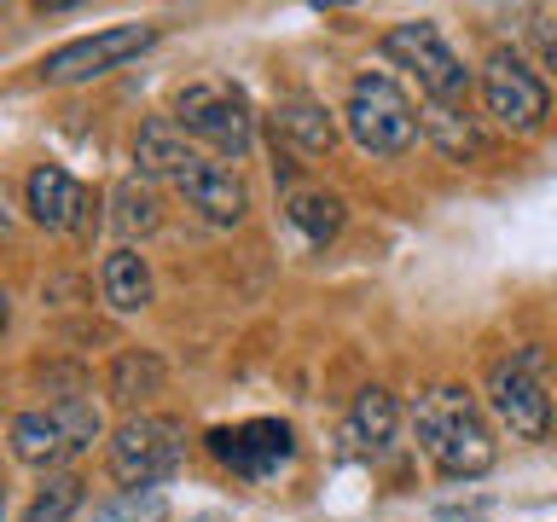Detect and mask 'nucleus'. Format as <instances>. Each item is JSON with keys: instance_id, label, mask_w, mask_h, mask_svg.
Listing matches in <instances>:
<instances>
[{"instance_id": "nucleus-10", "label": "nucleus", "mask_w": 557, "mask_h": 522, "mask_svg": "<svg viewBox=\"0 0 557 522\" xmlns=\"http://www.w3.org/2000/svg\"><path fill=\"white\" fill-rule=\"evenodd\" d=\"M209 452L238 470V476H273L278 464L296 452V435L290 424H278V418H250V424H233V430H209Z\"/></svg>"}, {"instance_id": "nucleus-21", "label": "nucleus", "mask_w": 557, "mask_h": 522, "mask_svg": "<svg viewBox=\"0 0 557 522\" xmlns=\"http://www.w3.org/2000/svg\"><path fill=\"white\" fill-rule=\"evenodd\" d=\"M111 203H116V226L128 238H146V233H157L163 226V209H157V198L139 181H122L116 191H111Z\"/></svg>"}, {"instance_id": "nucleus-6", "label": "nucleus", "mask_w": 557, "mask_h": 522, "mask_svg": "<svg viewBox=\"0 0 557 522\" xmlns=\"http://www.w3.org/2000/svg\"><path fill=\"white\" fill-rule=\"evenodd\" d=\"M540 372H546V348L534 343L494 360V372H487V407L517 442H546L552 430V395L540 383Z\"/></svg>"}, {"instance_id": "nucleus-16", "label": "nucleus", "mask_w": 557, "mask_h": 522, "mask_svg": "<svg viewBox=\"0 0 557 522\" xmlns=\"http://www.w3.org/2000/svg\"><path fill=\"white\" fill-rule=\"evenodd\" d=\"M395 424H400L395 395H389V389H360L355 412H348V442H360L366 452H389Z\"/></svg>"}, {"instance_id": "nucleus-12", "label": "nucleus", "mask_w": 557, "mask_h": 522, "mask_svg": "<svg viewBox=\"0 0 557 522\" xmlns=\"http://www.w3.org/2000/svg\"><path fill=\"white\" fill-rule=\"evenodd\" d=\"M87 209V186L76 174H64L59 163H41L29 174V215L47 226V233H76Z\"/></svg>"}, {"instance_id": "nucleus-5", "label": "nucleus", "mask_w": 557, "mask_h": 522, "mask_svg": "<svg viewBox=\"0 0 557 522\" xmlns=\"http://www.w3.org/2000/svg\"><path fill=\"white\" fill-rule=\"evenodd\" d=\"M174 122H181L186 134H198L221 163H244L250 146H256L250 104H244V94H238V87H226V82H191V87H181V99H174Z\"/></svg>"}, {"instance_id": "nucleus-4", "label": "nucleus", "mask_w": 557, "mask_h": 522, "mask_svg": "<svg viewBox=\"0 0 557 522\" xmlns=\"http://www.w3.org/2000/svg\"><path fill=\"white\" fill-rule=\"evenodd\" d=\"M343 116H348L355 146L372 151V157H400V151L418 146V111H412V99L400 94V82L383 76V70H366V76H355Z\"/></svg>"}, {"instance_id": "nucleus-3", "label": "nucleus", "mask_w": 557, "mask_h": 522, "mask_svg": "<svg viewBox=\"0 0 557 522\" xmlns=\"http://www.w3.org/2000/svg\"><path fill=\"white\" fill-rule=\"evenodd\" d=\"M383 59L412 70L418 87H424V104H447V111H465L470 94H476V76L465 70V59L442 41V29L430 17H412V24H395L383 35Z\"/></svg>"}, {"instance_id": "nucleus-15", "label": "nucleus", "mask_w": 557, "mask_h": 522, "mask_svg": "<svg viewBox=\"0 0 557 522\" xmlns=\"http://www.w3.org/2000/svg\"><path fill=\"white\" fill-rule=\"evenodd\" d=\"M99 290H104V302H111L116 313H139L151 302V268H146V256L134 250V244H122V250L104 256V268H99Z\"/></svg>"}, {"instance_id": "nucleus-20", "label": "nucleus", "mask_w": 557, "mask_h": 522, "mask_svg": "<svg viewBox=\"0 0 557 522\" xmlns=\"http://www.w3.org/2000/svg\"><path fill=\"white\" fill-rule=\"evenodd\" d=\"M87 522H169V499L157 487H122L116 499H104Z\"/></svg>"}, {"instance_id": "nucleus-13", "label": "nucleus", "mask_w": 557, "mask_h": 522, "mask_svg": "<svg viewBox=\"0 0 557 522\" xmlns=\"http://www.w3.org/2000/svg\"><path fill=\"white\" fill-rule=\"evenodd\" d=\"M273 134L290 139L302 157H331V146H337V122H331V111L320 99H302V94L273 111Z\"/></svg>"}, {"instance_id": "nucleus-22", "label": "nucleus", "mask_w": 557, "mask_h": 522, "mask_svg": "<svg viewBox=\"0 0 557 522\" xmlns=\"http://www.w3.org/2000/svg\"><path fill=\"white\" fill-rule=\"evenodd\" d=\"M82 511V476H47L41 494L29 499L24 522H70Z\"/></svg>"}, {"instance_id": "nucleus-23", "label": "nucleus", "mask_w": 557, "mask_h": 522, "mask_svg": "<svg viewBox=\"0 0 557 522\" xmlns=\"http://www.w3.org/2000/svg\"><path fill=\"white\" fill-rule=\"evenodd\" d=\"M534 41H540V59H546V70L557 76V17H540V24H534Z\"/></svg>"}, {"instance_id": "nucleus-18", "label": "nucleus", "mask_w": 557, "mask_h": 522, "mask_svg": "<svg viewBox=\"0 0 557 522\" xmlns=\"http://www.w3.org/2000/svg\"><path fill=\"white\" fill-rule=\"evenodd\" d=\"M285 215L308 233V244H325V238L343 233V198L337 191H290Z\"/></svg>"}, {"instance_id": "nucleus-14", "label": "nucleus", "mask_w": 557, "mask_h": 522, "mask_svg": "<svg viewBox=\"0 0 557 522\" xmlns=\"http://www.w3.org/2000/svg\"><path fill=\"white\" fill-rule=\"evenodd\" d=\"M191 151L186 146V128L174 116H151L146 128L134 134V163H139V174H163V181H174L186 163H191Z\"/></svg>"}, {"instance_id": "nucleus-1", "label": "nucleus", "mask_w": 557, "mask_h": 522, "mask_svg": "<svg viewBox=\"0 0 557 522\" xmlns=\"http://www.w3.org/2000/svg\"><path fill=\"white\" fill-rule=\"evenodd\" d=\"M412 430H418L424 459L442 470V476H453V482L482 476V470H494V459H499L482 407L470 400V389H459V383H442V389H430L424 400H418Z\"/></svg>"}, {"instance_id": "nucleus-2", "label": "nucleus", "mask_w": 557, "mask_h": 522, "mask_svg": "<svg viewBox=\"0 0 557 522\" xmlns=\"http://www.w3.org/2000/svg\"><path fill=\"white\" fill-rule=\"evenodd\" d=\"M104 435V418L87 395H64L52 400V407H35V412H17L12 418V452L17 464L29 470H52L64 459H76V452H87Z\"/></svg>"}, {"instance_id": "nucleus-19", "label": "nucleus", "mask_w": 557, "mask_h": 522, "mask_svg": "<svg viewBox=\"0 0 557 522\" xmlns=\"http://www.w3.org/2000/svg\"><path fill=\"white\" fill-rule=\"evenodd\" d=\"M424 128H430V139L453 157V163H465V157H476V151H482V139H476V128H470V116H465V111H447V104H424Z\"/></svg>"}, {"instance_id": "nucleus-7", "label": "nucleus", "mask_w": 557, "mask_h": 522, "mask_svg": "<svg viewBox=\"0 0 557 522\" xmlns=\"http://www.w3.org/2000/svg\"><path fill=\"white\" fill-rule=\"evenodd\" d=\"M186 464V430L163 412H134L111 435V476L122 487H157Z\"/></svg>"}, {"instance_id": "nucleus-25", "label": "nucleus", "mask_w": 557, "mask_h": 522, "mask_svg": "<svg viewBox=\"0 0 557 522\" xmlns=\"http://www.w3.org/2000/svg\"><path fill=\"white\" fill-rule=\"evenodd\" d=\"M0 17H7V7H0Z\"/></svg>"}, {"instance_id": "nucleus-24", "label": "nucleus", "mask_w": 557, "mask_h": 522, "mask_svg": "<svg viewBox=\"0 0 557 522\" xmlns=\"http://www.w3.org/2000/svg\"><path fill=\"white\" fill-rule=\"evenodd\" d=\"M7 320H12V302H7V290H0V331H7Z\"/></svg>"}, {"instance_id": "nucleus-8", "label": "nucleus", "mask_w": 557, "mask_h": 522, "mask_svg": "<svg viewBox=\"0 0 557 522\" xmlns=\"http://www.w3.org/2000/svg\"><path fill=\"white\" fill-rule=\"evenodd\" d=\"M482 104L505 134H534L552 111V94L511 47H494L487 64H482Z\"/></svg>"}, {"instance_id": "nucleus-11", "label": "nucleus", "mask_w": 557, "mask_h": 522, "mask_svg": "<svg viewBox=\"0 0 557 522\" xmlns=\"http://www.w3.org/2000/svg\"><path fill=\"white\" fill-rule=\"evenodd\" d=\"M174 191L215 226H238L244 209H250V186H244L238 169L221 163V157H191V163L174 174Z\"/></svg>"}, {"instance_id": "nucleus-17", "label": "nucleus", "mask_w": 557, "mask_h": 522, "mask_svg": "<svg viewBox=\"0 0 557 522\" xmlns=\"http://www.w3.org/2000/svg\"><path fill=\"white\" fill-rule=\"evenodd\" d=\"M169 365L151 355V348H122V355L111 360V400H122V407H134V400H146L163 389Z\"/></svg>"}, {"instance_id": "nucleus-9", "label": "nucleus", "mask_w": 557, "mask_h": 522, "mask_svg": "<svg viewBox=\"0 0 557 522\" xmlns=\"http://www.w3.org/2000/svg\"><path fill=\"white\" fill-rule=\"evenodd\" d=\"M151 41H157L151 24H111V29H99V35H82V41H64L59 52H47L41 82H52V87L94 82V76H104V70L128 64L134 52H146Z\"/></svg>"}]
</instances>
